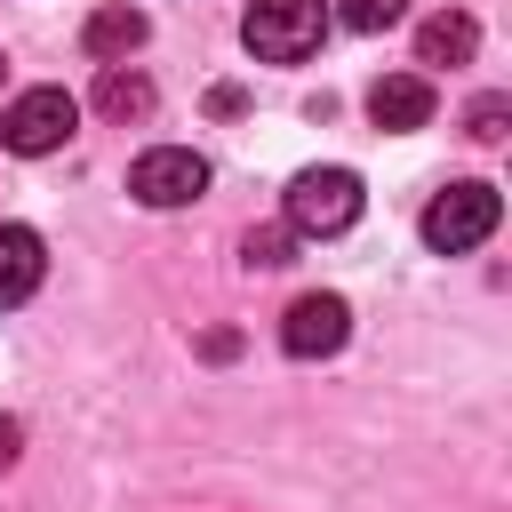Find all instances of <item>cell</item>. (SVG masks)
Returning a JSON list of instances; mask_svg holds the SVG:
<instances>
[{
  "instance_id": "1",
  "label": "cell",
  "mask_w": 512,
  "mask_h": 512,
  "mask_svg": "<svg viewBox=\"0 0 512 512\" xmlns=\"http://www.w3.org/2000/svg\"><path fill=\"white\" fill-rule=\"evenodd\" d=\"M496 224H504V200H496V184H480V176H464V184H440V192L424 200V248H440V256H464V248H480Z\"/></svg>"
},
{
  "instance_id": "2",
  "label": "cell",
  "mask_w": 512,
  "mask_h": 512,
  "mask_svg": "<svg viewBox=\"0 0 512 512\" xmlns=\"http://www.w3.org/2000/svg\"><path fill=\"white\" fill-rule=\"evenodd\" d=\"M328 32V0H248L240 16V40L264 56V64H304Z\"/></svg>"
},
{
  "instance_id": "3",
  "label": "cell",
  "mask_w": 512,
  "mask_h": 512,
  "mask_svg": "<svg viewBox=\"0 0 512 512\" xmlns=\"http://www.w3.org/2000/svg\"><path fill=\"white\" fill-rule=\"evenodd\" d=\"M344 224H360V176L352 168H304L288 184V232L296 240H328Z\"/></svg>"
},
{
  "instance_id": "4",
  "label": "cell",
  "mask_w": 512,
  "mask_h": 512,
  "mask_svg": "<svg viewBox=\"0 0 512 512\" xmlns=\"http://www.w3.org/2000/svg\"><path fill=\"white\" fill-rule=\"evenodd\" d=\"M72 128H80V104H72L64 88H24V96L0 112V144H8V152H24V160H40V152L72 144Z\"/></svg>"
},
{
  "instance_id": "5",
  "label": "cell",
  "mask_w": 512,
  "mask_h": 512,
  "mask_svg": "<svg viewBox=\"0 0 512 512\" xmlns=\"http://www.w3.org/2000/svg\"><path fill=\"white\" fill-rule=\"evenodd\" d=\"M128 192H136L144 208H192V200L208 192V160H200L192 144H152V152L128 168Z\"/></svg>"
},
{
  "instance_id": "6",
  "label": "cell",
  "mask_w": 512,
  "mask_h": 512,
  "mask_svg": "<svg viewBox=\"0 0 512 512\" xmlns=\"http://www.w3.org/2000/svg\"><path fill=\"white\" fill-rule=\"evenodd\" d=\"M344 336H352V304L344 296H296L288 320H280V352L288 360H328V352H344Z\"/></svg>"
},
{
  "instance_id": "7",
  "label": "cell",
  "mask_w": 512,
  "mask_h": 512,
  "mask_svg": "<svg viewBox=\"0 0 512 512\" xmlns=\"http://www.w3.org/2000/svg\"><path fill=\"white\" fill-rule=\"evenodd\" d=\"M40 280H48V248H40V232H32V224H0V312L32 304Z\"/></svg>"
},
{
  "instance_id": "8",
  "label": "cell",
  "mask_w": 512,
  "mask_h": 512,
  "mask_svg": "<svg viewBox=\"0 0 512 512\" xmlns=\"http://www.w3.org/2000/svg\"><path fill=\"white\" fill-rule=\"evenodd\" d=\"M368 120H376L384 136L424 128V120H432V80H424V72H384V80L368 88Z\"/></svg>"
},
{
  "instance_id": "9",
  "label": "cell",
  "mask_w": 512,
  "mask_h": 512,
  "mask_svg": "<svg viewBox=\"0 0 512 512\" xmlns=\"http://www.w3.org/2000/svg\"><path fill=\"white\" fill-rule=\"evenodd\" d=\"M472 48H480V24H472L464 8H440V16H424V32H416V64H472Z\"/></svg>"
},
{
  "instance_id": "10",
  "label": "cell",
  "mask_w": 512,
  "mask_h": 512,
  "mask_svg": "<svg viewBox=\"0 0 512 512\" xmlns=\"http://www.w3.org/2000/svg\"><path fill=\"white\" fill-rule=\"evenodd\" d=\"M80 48H88V56H104V64H112V56H128V48H144V8H128V0H120V8H96V16H88V32H80Z\"/></svg>"
},
{
  "instance_id": "11",
  "label": "cell",
  "mask_w": 512,
  "mask_h": 512,
  "mask_svg": "<svg viewBox=\"0 0 512 512\" xmlns=\"http://www.w3.org/2000/svg\"><path fill=\"white\" fill-rule=\"evenodd\" d=\"M96 112H104V120H144V112H152V80L104 64V80H96Z\"/></svg>"
},
{
  "instance_id": "12",
  "label": "cell",
  "mask_w": 512,
  "mask_h": 512,
  "mask_svg": "<svg viewBox=\"0 0 512 512\" xmlns=\"http://www.w3.org/2000/svg\"><path fill=\"white\" fill-rule=\"evenodd\" d=\"M288 248H296V232H288V224H256V232L240 240L248 272H280V264H288Z\"/></svg>"
},
{
  "instance_id": "13",
  "label": "cell",
  "mask_w": 512,
  "mask_h": 512,
  "mask_svg": "<svg viewBox=\"0 0 512 512\" xmlns=\"http://www.w3.org/2000/svg\"><path fill=\"white\" fill-rule=\"evenodd\" d=\"M336 16H344L352 32H384V24L408 16V0H336Z\"/></svg>"
},
{
  "instance_id": "14",
  "label": "cell",
  "mask_w": 512,
  "mask_h": 512,
  "mask_svg": "<svg viewBox=\"0 0 512 512\" xmlns=\"http://www.w3.org/2000/svg\"><path fill=\"white\" fill-rule=\"evenodd\" d=\"M504 120H512V96H480V104L464 112V136H480V144H496V136H504Z\"/></svg>"
},
{
  "instance_id": "15",
  "label": "cell",
  "mask_w": 512,
  "mask_h": 512,
  "mask_svg": "<svg viewBox=\"0 0 512 512\" xmlns=\"http://www.w3.org/2000/svg\"><path fill=\"white\" fill-rule=\"evenodd\" d=\"M16 456H24V424H16V416H0V472H8Z\"/></svg>"
},
{
  "instance_id": "16",
  "label": "cell",
  "mask_w": 512,
  "mask_h": 512,
  "mask_svg": "<svg viewBox=\"0 0 512 512\" xmlns=\"http://www.w3.org/2000/svg\"><path fill=\"white\" fill-rule=\"evenodd\" d=\"M0 72H8V64H0Z\"/></svg>"
}]
</instances>
